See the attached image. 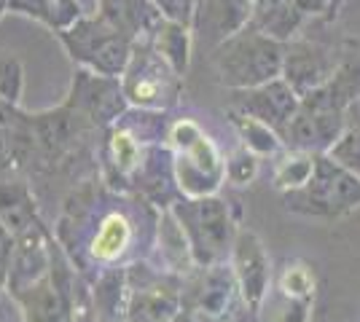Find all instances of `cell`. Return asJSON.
Instances as JSON below:
<instances>
[{
    "label": "cell",
    "instance_id": "16",
    "mask_svg": "<svg viewBox=\"0 0 360 322\" xmlns=\"http://www.w3.org/2000/svg\"><path fill=\"white\" fill-rule=\"evenodd\" d=\"M8 6L14 14L30 16L51 32L68 30L78 16H84L78 0H8Z\"/></svg>",
    "mask_w": 360,
    "mask_h": 322
},
{
    "label": "cell",
    "instance_id": "25",
    "mask_svg": "<svg viewBox=\"0 0 360 322\" xmlns=\"http://www.w3.org/2000/svg\"><path fill=\"white\" fill-rule=\"evenodd\" d=\"M307 309L309 301H301V298H290V307L283 311L280 322H307Z\"/></svg>",
    "mask_w": 360,
    "mask_h": 322
},
{
    "label": "cell",
    "instance_id": "11",
    "mask_svg": "<svg viewBox=\"0 0 360 322\" xmlns=\"http://www.w3.org/2000/svg\"><path fill=\"white\" fill-rule=\"evenodd\" d=\"M231 269L237 276V288H240L245 307L250 311H258L264 295H266V288H269L271 266L266 250L253 231H237V239L231 247Z\"/></svg>",
    "mask_w": 360,
    "mask_h": 322
},
{
    "label": "cell",
    "instance_id": "19",
    "mask_svg": "<svg viewBox=\"0 0 360 322\" xmlns=\"http://www.w3.org/2000/svg\"><path fill=\"white\" fill-rule=\"evenodd\" d=\"M25 94V65L19 57L0 54V100L19 105Z\"/></svg>",
    "mask_w": 360,
    "mask_h": 322
},
{
    "label": "cell",
    "instance_id": "28",
    "mask_svg": "<svg viewBox=\"0 0 360 322\" xmlns=\"http://www.w3.org/2000/svg\"><path fill=\"white\" fill-rule=\"evenodd\" d=\"M124 322H150V320H146V317H127Z\"/></svg>",
    "mask_w": 360,
    "mask_h": 322
},
{
    "label": "cell",
    "instance_id": "20",
    "mask_svg": "<svg viewBox=\"0 0 360 322\" xmlns=\"http://www.w3.org/2000/svg\"><path fill=\"white\" fill-rule=\"evenodd\" d=\"M312 169H315V156L299 154L293 156V159H285L280 164V169H277V175H274V185L283 194L285 191H296V188H301V185L309 180Z\"/></svg>",
    "mask_w": 360,
    "mask_h": 322
},
{
    "label": "cell",
    "instance_id": "1",
    "mask_svg": "<svg viewBox=\"0 0 360 322\" xmlns=\"http://www.w3.org/2000/svg\"><path fill=\"white\" fill-rule=\"evenodd\" d=\"M159 217L153 204L137 194L110 191L103 177L81 180L62 204V215L54 226V239L89 279L110 266H129L140 245L143 220Z\"/></svg>",
    "mask_w": 360,
    "mask_h": 322
},
{
    "label": "cell",
    "instance_id": "22",
    "mask_svg": "<svg viewBox=\"0 0 360 322\" xmlns=\"http://www.w3.org/2000/svg\"><path fill=\"white\" fill-rule=\"evenodd\" d=\"M255 156L248 145L240 148V151H234V154L226 159V180L234 185H248L250 180L255 177V172H258V161H255Z\"/></svg>",
    "mask_w": 360,
    "mask_h": 322
},
{
    "label": "cell",
    "instance_id": "14",
    "mask_svg": "<svg viewBox=\"0 0 360 322\" xmlns=\"http://www.w3.org/2000/svg\"><path fill=\"white\" fill-rule=\"evenodd\" d=\"M97 14L135 41L148 38L162 22V14L150 0H97Z\"/></svg>",
    "mask_w": 360,
    "mask_h": 322
},
{
    "label": "cell",
    "instance_id": "23",
    "mask_svg": "<svg viewBox=\"0 0 360 322\" xmlns=\"http://www.w3.org/2000/svg\"><path fill=\"white\" fill-rule=\"evenodd\" d=\"M156 6V11L162 14V19H172L180 25H188L194 22L196 8H199V0H150Z\"/></svg>",
    "mask_w": 360,
    "mask_h": 322
},
{
    "label": "cell",
    "instance_id": "18",
    "mask_svg": "<svg viewBox=\"0 0 360 322\" xmlns=\"http://www.w3.org/2000/svg\"><path fill=\"white\" fill-rule=\"evenodd\" d=\"M231 121L237 126L242 142L253 154H274L280 148V135L264 121H258V119L248 116V113H240V110H231Z\"/></svg>",
    "mask_w": 360,
    "mask_h": 322
},
{
    "label": "cell",
    "instance_id": "24",
    "mask_svg": "<svg viewBox=\"0 0 360 322\" xmlns=\"http://www.w3.org/2000/svg\"><path fill=\"white\" fill-rule=\"evenodd\" d=\"M330 156L339 161V164H345L347 169H352L355 175H360V129L355 132H349L339 145H333L330 148Z\"/></svg>",
    "mask_w": 360,
    "mask_h": 322
},
{
    "label": "cell",
    "instance_id": "5",
    "mask_svg": "<svg viewBox=\"0 0 360 322\" xmlns=\"http://www.w3.org/2000/svg\"><path fill=\"white\" fill-rule=\"evenodd\" d=\"M285 207L312 217H342L360 207V175L333 156H315L309 180L296 191H285Z\"/></svg>",
    "mask_w": 360,
    "mask_h": 322
},
{
    "label": "cell",
    "instance_id": "3",
    "mask_svg": "<svg viewBox=\"0 0 360 322\" xmlns=\"http://www.w3.org/2000/svg\"><path fill=\"white\" fill-rule=\"evenodd\" d=\"M169 213L175 215L180 229L186 234V242L191 247V258L196 269L212 266V263H224L226 255L231 253L237 231L229 217V207L212 196H180Z\"/></svg>",
    "mask_w": 360,
    "mask_h": 322
},
{
    "label": "cell",
    "instance_id": "6",
    "mask_svg": "<svg viewBox=\"0 0 360 322\" xmlns=\"http://www.w3.org/2000/svg\"><path fill=\"white\" fill-rule=\"evenodd\" d=\"M180 73L150 46L148 38L135 41L129 62L121 73V86L132 107L143 110H169L180 97Z\"/></svg>",
    "mask_w": 360,
    "mask_h": 322
},
{
    "label": "cell",
    "instance_id": "4",
    "mask_svg": "<svg viewBox=\"0 0 360 322\" xmlns=\"http://www.w3.org/2000/svg\"><path fill=\"white\" fill-rule=\"evenodd\" d=\"M57 38L68 51V57L75 62V67H86L116 78H121L135 46V38L113 27L100 14L78 16L68 30L57 32Z\"/></svg>",
    "mask_w": 360,
    "mask_h": 322
},
{
    "label": "cell",
    "instance_id": "29",
    "mask_svg": "<svg viewBox=\"0 0 360 322\" xmlns=\"http://www.w3.org/2000/svg\"><path fill=\"white\" fill-rule=\"evenodd\" d=\"M97 322H108V320H97Z\"/></svg>",
    "mask_w": 360,
    "mask_h": 322
},
{
    "label": "cell",
    "instance_id": "10",
    "mask_svg": "<svg viewBox=\"0 0 360 322\" xmlns=\"http://www.w3.org/2000/svg\"><path fill=\"white\" fill-rule=\"evenodd\" d=\"M234 290L240 288L231 266L226 263L202 266L199 274L183 285V309L194 311L205 322H215L229 311Z\"/></svg>",
    "mask_w": 360,
    "mask_h": 322
},
{
    "label": "cell",
    "instance_id": "12",
    "mask_svg": "<svg viewBox=\"0 0 360 322\" xmlns=\"http://www.w3.org/2000/svg\"><path fill=\"white\" fill-rule=\"evenodd\" d=\"M231 105L234 110L264 121L280 135L296 116V94L283 81H269V83H261L253 89H240L234 94Z\"/></svg>",
    "mask_w": 360,
    "mask_h": 322
},
{
    "label": "cell",
    "instance_id": "9",
    "mask_svg": "<svg viewBox=\"0 0 360 322\" xmlns=\"http://www.w3.org/2000/svg\"><path fill=\"white\" fill-rule=\"evenodd\" d=\"M51 236L54 231L46 229L44 223H35L14 236V250L6 276V290L11 298L51 271Z\"/></svg>",
    "mask_w": 360,
    "mask_h": 322
},
{
    "label": "cell",
    "instance_id": "2",
    "mask_svg": "<svg viewBox=\"0 0 360 322\" xmlns=\"http://www.w3.org/2000/svg\"><path fill=\"white\" fill-rule=\"evenodd\" d=\"M169 148L175 161V177L183 196H212L218 194L221 183L226 180V159L218 154L212 142L199 123L183 119L169 126Z\"/></svg>",
    "mask_w": 360,
    "mask_h": 322
},
{
    "label": "cell",
    "instance_id": "7",
    "mask_svg": "<svg viewBox=\"0 0 360 322\" xmlns=\"http://www.w3.org/2000/svg\"><path fill=\"white\" fill-rule=\"evenodd\" d=\"M280 48L255 32H234L215 51L218 81L231 89H253L269 83L280 73Z\"/></svg>",
    "mask_w": 360,
    "mask_h": 322
},
{
    "label": "cell",
    "instance_id": "17",
    "mask_svg": "<svg viewBox=\"0 0 360 322\" xmlns=\"http://www.w3.org/2000/svg\"><path fill=\"white\" fill-rule=\"evenodd\" d=\"M148 41L150 46L172 65L175 73L183 76L188 70V60H191V32H188V25H180V22H172V19H162L148 35Z\"/></svg>",
    "mask_w": 360,
    "mask_h": 322
},
{
    "label": "cell",
    "instance_id": "26",
    "mask_svg": "<svg viewBox=\"0 0 360 322\" xmlns=\"http://www.w3.org/2000/svg\"><path fill=\"white\" fill-rule=\"evenodd\" d=\"M169 322H205V320H202V317H196L194 311H188V309H180L178 314H175Z\"/></svg>",
    "mask_w": 360,
    "mask_h": 322
},
{
    "label": "cell",
    "instance_id": "8",
    "mask_svg": "<svg viewBox=\"0 0 360 322\" xmlns=\"http://www.w3.org/2000/svg\"><path fill=\"white\" fill-rule=\"evenodd\" d=\"M65 105L75 110L81 119H86L100 132L119 123L124 119V113L132 107L127 94H124L121 78L103 76V73H94L86 67H75Z\"/></svg>",
    "mask_w": 360,
    "mask_h": 322
},
{
    "label": "cell",
    "instance_id": "21",
    "mask_svg": "<svg viewBox=\"0 0 360 322\" xmlns=\"http://www.w3.org/2000/svg\"><path fill=\"white\" fill-rule=\"evenodd\" d=\"M280 288L288 298H301V301H312L315 293V279L312 271L304 263H288L283 276H280Z\"/></svg>",
    "mask_w": 360,
    "mask_h": 322
},
{
    "label": "cell",
    "instance_id": "13",
    "mask_svg": "<svg viewBox=\"0 0 360 322\" xmlns=\"http://www.w3.org/2000/svg\"><path fill=\"white\" fill-rule=\"evenodd\" d=\"M0 223L11 231V236L41 223L32 188L22 175L0 172Z\"/></svg>",
    "mask_w": 360,
    "mask_h": 322
},
{
    "label": "cell",
    "instance_id": "27",
    "mask_svg": "<svg viewBox=\"0 0 360 322\" xmlns=\"http://www.w3.org/2000/svg\"><path fill=\"white\" fill-rule=\"evenodd\" d=\"M11 11V6H8V0H0V19Z\"/></svg>",
    "mask_w": 360,
    "mask_h": 322
},
{
    "label": "cell",
    "instance_id": "15",
    "mask_svg": "<svg viewBox=\"0 0 360 322\" xmlns=\"http://www.w3.org/2000/svg\"><path fill=\"white\" fill-rule=\"evenodd\" d=\"M91 298L97 309V320L124 322L129 309V282H127V266H110L100 271L91 282Z\"/></svg>",
    "mask_w": 360,
    "mask_h": 322
}]
</instances>
